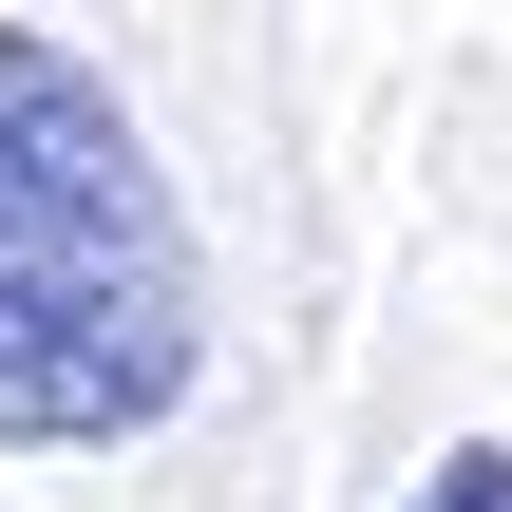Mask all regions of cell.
<instances>
[{
	"label": "cell",
	"instance_id": "6da1fadb",
	"mask_svg": "<svg viewBox=\"0 0 512 512\" xmlns=\"http://www.w3.org/2000/svg\"><path fill=\"white\" fill-rule=\"evenodd\" d=\"M190 361H209V266L152 133L114 114L95 57L0 19V437L114 456L190 399Z\"/></svg>",
	"mask_w": 512,
	"mask_h": 512
},
{
	"label": "cell",
	"instance_id": "7a4b0ae2",
	"mask_svg": "<svg viewBox=\"0 0 512 512\" xmlns=\"http://www.w3.org/2000/svg\"><path fill=\"white\" fill-rule=\"evenodd\" d=\"M418 512H512V437H456V456L418 475Z\"/></svg>",
	"mask_w": 512,
	"mask_h": 512
}]
</instances>
